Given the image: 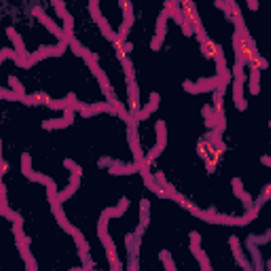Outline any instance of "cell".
Masks as SVG:
<instances>
[{
    "instance_id": "6da1fadb",
    "label": "cell",
    "mask_w": 271,
    "mask_h": 271,
    "mask_svg": "<svg viewBox=\"0 0 271 271\" xmlns=\"http://www.w3.org/2000/svg\"><path fill=\"white\" fill-rule=\"evenodd\" d=\"M246 66L236 64L231 70V83H233V100H236V108L240 112H244L248 108V102L244 98V85H246Z\"/></svg>"
},
{
    "instance_id": "7a4b0ae2",
    "label": "cell",
    "mask_w": 271,
    "mask_h": 271,
    "mask_svg": "<svg viewBox=\"0 0 271 271\" xmlns=\"http://www.w3.org/2000/svg\"><path fill=\"white\" fill-rule=\"evenodd\" d=\"M66 51H68V47H66V44H62V42L44 44V47H40L38 51H34V53H30V56L26 58V70H30L34 64H38V62L47 60V58H62Z\"/></svg>"
},
{
    "instance_id": "3957f363",
    "label": "cell",
    "mask_w": 271,
    "mask_h": 271,
    "mask_svg": "<svg viewBox=\"0 0 271 271\" xmlns=\"http://www.w3.org/2000/svg\"><path fill=\"white\" fill-rule=\"evenodd\" d=\"M89 13H92L96 26L102 30V36H104V38H106V40H110V42H114V40H116V32L110 28L108 20L102 15V8H100V2H98V0H92V2H89Z\"/></svg>"
},
{
    "instance_id": "277c9868",
    "label": "cell",
    "mask_w": 271,
    "mask_h": 271,
    "mask_svg": "<svg viewBox=\"0 0 271 271\" xmlns=\"http://www.w3.org/2000/svg\"><path fill=\"white\" fill-rule=\"evenodd\" d=\"M66 233L74 238L76 248H78V256H80V260H83V267H85V269H94V260H92V256H89V242L85 240L83 231L76 229L74 224H70V227L66 229Z\"/></svg>"
},
{
    "instance_id": "5b68a950",
    "label": "cell",
    "mask_w": 271,
    "mask_h": 271,
    "mask_svg": "<svg viewBox=\"0 0 271 271\" xmlns=\"http://www.w3.org/2000/svg\"><path fill=\"white\" fill-rule=\"evenodd\" d=\"M220 85L218 76H212V78H202L197 80V83H193V80H184L182 87L186 94L191 96H200V94H214V89Z\"/></svg>"
},
{
    "instance_id": "8992f818",
    "label": "cell",
    "mask_w": 271,
    "mask_h": 271,
    "mask_svg": "<svg viewBox=\"0 0 271 271\" xmlns=\"http://www.w3.org/2000/svg\"><path fill=\"white\" fill-rule=\"evenodd\" d=\"M121 8H123V24L119 32H116V40L114 42H128V36H130V30L134 28V4L128 2V0H121Z\"/></svg>"
},
{
    "instance_id": "52a82bcc",
    "label": "cell",
    "mask_w": 271,
    "mask_h": 271,
    "mask_svg": "<svg viewBox=\"0 0 271 271\" xmlns=\"http://www.w3.org/2000/svg\"><path fill=\"white\" fill-rule=\"evenodd\" d=\"M32 13H34L36 20H38V22L44 26V28H47V30H49L53 36H56V38H58L62 44H66V36H64V30H62V26H58L56 22H53L51 17H49L47 13H44L40 6H32Z\"/></svg>"
},
{
    "instance_id": "ba28073f",
    "label": "cell",
    "mask_w": 271,
    "mask_h": 271,
    "mask_svg": "<svg viewBox=\"0 0 271 271\" xmlns=\"http://www.w3.org/2000/svg\"><path fill=\"white\" fill-rule=\"evenodd\" d=\"M155 132H157V146L150 148L148 157H146L148 164H152V161H155V159L161 155V152L166 150V146H168V125H166V121H157Z\"/></svg>"
},
{
    "instance_id": "9c48e42d",
    "label": "cell",
    "mask_w": 271,
    "mask_h": 271,
    "mask_svg": "<svg viewBox=\"0 0 271 271\" xmlns=\"http://www.w3.org/2000/svg\"><path fill=\"white\" fill-rule=\"evenodd\" d=\"M168 20H170L168 11H161L159 20H157L155 36H152V40H150V49L152 51H161V47H164V40H166V34H168Z\"/></svg>"
},
{
    "instance_id": "30bf717a",
    "label": "cell",
    "mask_w": 271,
    "mask_h": 271,
    "mask_svg": "<svg viewBox=\"0 0 271 271\" xmlns=\"http://www.w3.org/2000/svg\"><path fill=\"white\" fill-rule=\"evenodd\" d=\"M74 116H76V112L68 108V110H64V114H62V119L42 121V130H47V132H53V130H66V128H70V125L74 123Z\"/></svg>"
},
{
    "instance_id": "8fae6325",
    "label": "cell",
    "mask_w": 271,
    "mask_h": 271,
    "mask_svg": "<svg viewBox=\"0 0 271 271\" xmlns=\"http://www.w3.org/2000/svg\"><path fill=\"white\" fill-rule=\"evenodd\" d=\"M128 112L134 114V116H138L140 110H142V106H140V89H138V83L136 80H132V83H128Z\"/></svg>"
},
{
    "instance_id": "7c38bea8",
    "label": "cell",
    "mask_w": 271,
    "mask_h": 271,
    "mask_svg": "<svg viewBox=\"0 0 271 271\" xmlns=\"http://www.w3.org/2000/svg\"><path fill=\"white\" fill-rule=\"evenodd\" d=\"M231 186H233V195H236L238 200L244 204V208H246V210L254 208V200H252V195L246 191V188H244L242 178H233V180H231Z\"/></svg>"
},
{
    "instance_id": "4fadbf2b",
    "label": "cell",
    "mask_w": 271,
    "mask_h": 271,
    "mask_svg": "<svg viewBox=\"0 0 271 271\" xmlns=\"http://www.w3.org/2000/svg\"><path fill=\"white\" fill-rule=\"evenodd\" d=\"M128 208H130V200L128 197H121L119 200V206H114V208H106V210L100 214V220H106V222H110L112 218H121V216L128 212Z\"/></svg>"
},
{
    "instance_id": "5bb4252c",
    "label": "cell",
    "mask_w": 271,
    "mask_h": 271,
    "mask_svg": "<svg viewBox=\"0 0 271 271\" xmlns=\"http://www.w3.org/2000/svg\"><path fill=\"white\" fill-rule=\"evenodd\" d=\"M6 36H8V40L13 42V51L17 53V58L26 60V58L30 56V51L26 49V42H24V38H22V34L17 32L15 28H6Z\"/></svg>"
},
{
    "instance_id": "9a60e30c",
    "label": "cell",
    "mask_w": 271,
    "mask_h": 271,
    "mask_svg": "<svg viewBox=\"0 0 271 271\" xmlns=\"http://www.w3.org/2000/svg\"><path fill=\"white\" fill-rule=\"evenodd\" d=\"M229 246H231V252H233V258L238 260V265L242 267V271H250L252 265L248 263L246 254H244V248H242V242L238 238H229Z\"/></svg>"
},
{
    "instance_id": "2e32d148",
    "label": "cell",
    "mask_w": 271,
    "mask_h": 271,
    "mask_svg": "<svg viewBox=\"0 0 271 271\" xmlns=\"http://www.w3.org/2000/svg\"><path fill=\"white\" fill-rule=\"evenodd\" d=\"M159 104H161V96H159L157 92H152L148 104L144 106L142 110H140V114H138V121H146V119H150L152 112H157V110H159Z\"/></svg>"
},
{
    "instance_id": "e0dca14e",
    "label": "cell",
    "mask_w": 271,
    "mask_h": 271,
    "mask_svg": "<svg viewBox=\"0 0 271 271\" xmlns=\"http://www.w3.org/2000/svg\"><path fill=\"white\" fill-rule=\"evenodd\" d=\"M80 180L83 178H78V176H70V182H68V186L64 188L62 193H58V200H60V204H64V202H68L72 195H74L76 191H78V186H80Z\"/></svg>"
},
{
    "instance_id": "ac0fdd59",
    "label": "cell",
    "mask_w": 271,
    "mask_h": 271,
    "mask_svg": "<svg viewBox=\"0 0 271 271\" xmlns=\"http://www.w3.org/2000/svg\"><path fill=\"white\" fill-rule=\"evenodd\" d=\"M108 172H110L112 176H132V174L138 172V168L136 166H125V164H121V161H112V166L108 168Z\"/></svg>"
},
{
    "instance_id": "d6986e66",
    "label": "cell",
    "mask_w": 271,
    "mask_h": 271,
    "mask_svg": "<svg viewBox=\"0 0 271 271\" xmlns=\"http://www.w3.org/2000/svg\"><path fill=\"white\" fill-rule=\"evenodd\" d=\"M80 58L85 60V64L89 66V70L94 72V76H98V74H100V72H102V68H100V60H98V56H94V53L89 51L87 47L83 49V56H80Z\"/></svg>"
},
{
    "instance_id": "ffe728a7",
    "label": "cell",
    "mask_w": 271,
    "mask_h": 271,
    "mask_svg": "<svg viewBox=\"0 0 271 271\" xmlns=\"http://www.w3.org/2000/svg\"><path fill=\"white\" fill-rule=\"evenodd\" d=\"M248 87H250V94H252V96H258V94H260V70L254 68V66H250Z\"/></svg>"
},
{
    "instance_id": "44dd1931",
    "label": "cell",
    "mask_w": 271,
    "mask_h": 271,
    "mask_svg": "<svg viewBox=\"0 0 271 271\" xmlns=\"http://www.w3.org/2000/svg\"><path fill=\"white\" fill-rule=\"evenodd\" d=\"M191 252H193V254H195V258H197V263H200L202 271H212V265H210V258H208V254H206V250H204L202 246H191Z\"/></svg>"
},
{
    "instance_id": "7402d4cb",
    "label": "cell",
    "mask_w": 271,
    "mask_h": 271,
    "mask_svg": "<svg viewBox=\"0 0 271 271\" xmlns=\"http://www.w3.org/2000/svg\"><path fill=\"white\" fill-rule=\"evenodd\" d=\"M176 204L182 208V210H186L191 216H195V218H200V216H202V208H200V206H195L193 202H188L186 197H182V195H180L178 200H176Z\"/></svg>"
},
{
    "instance_id": "603a6c76",
    "label": "cell",
    "mask_w": 271,
    "mask_h": 271,
    "mask_svg": "<svg viewBox=\"0 0 271 271\" xmlns=\"http://www.w3.org/2000/svg\"><path fill=\"white\" fill-rule=\"evenodd\" d=\"M51 212H53V216H56V220L60 222V227L66 231L70 227V220H68V216L64 214V208H62V204H53L51 206Z\"/></svg>"
},
{
    "instance_id": "cb8c5ba5",
    "label": "cell",
    "mask_w": 271,
    "mask_h": 271,
    "mask_svg": "<svg viewBox=\"0 0 271 271\" xmlns=\"http://www.w3.org/2000/svg\"><path fill=\"white\" fill-rule=\"evenodd\" d=\"M148 224H150V202L148 200H142L140 202V224H138V227L146 229Z\"/></svg>"
},
{
    "instance_id": "d4e9b609",
    "label": "cell",
    "mask_w": 271,
    "mask_h": 271,
    "mask_svg": "<svg viewBox=\"0 0 271 271\" xmlns=\"http://www.w3.org/2000/svg\"><path fill=\"white\" fill-rule=\"evenodd\" d=\"M218 47H220L218 42H214L212 38H208V40L202 44V53H204V58H206V60H214V56H216V51H218Z\"/></svg>"
},
{
    "instance_id": "484cf974",
    "label": "cell",
    "mask_w": 271,
    "mask_h": 271,
    "mask_svg": "<svg viewBox=\"0 0 271 271\" xmlns=\"http://www.w3.org/2000/svg\"><path fill=\"white\" fill-rule=\"evenodd\" d=\"M8 85H11V92H13V94L20 96V100H24V98L28 96V94H26V89H24V83H22V80L17 78L15 74L8 76Z\"/></svg>"
},
{
    "instance_id": "4316f807",
    "label": "cell",
    "mask_w": 271,
    "mask_h": 271,
    "mask_svg": "<svg viewBox=\"0 0 271 271\" xmlns=\"http://www.w3.org/2000/svg\"><path fill=\"white\" fill-rule=\"evenodd\" d=\"M96 78H98V83H100V87H102V94H104L106 98H110L114 92H112V87H110V78H108V74H106V72L102 70V72H100V74H98Z\"/></svg>"
},
{
    "instance_id": "83f0119b",
    "label": "cell",
    "mask_w": 271,
    "mask_h": 271,
    "mask_svg": "<svg viewBox=\"0 0 271 271\" xmlns=\"http://www.w3.org/2000/svg\"><path fill=\"white\" fill-rule=\"evenodd\" d=\"M202 114H204V121H206V125H208V130H216V114H214V108L212 106H204V110H202Z\"/></svg>"
},
{
    "instance_id": "f1b7e54d",
    "label": "cell",
    "mask_w": 271,
    "mask_h": 271,
    "mask_svg": "<svg viewBox=\"0 0 271 271\" xmlns=\"http://www.w3.org/2000/svg\"><path fill=\"white\" fill-rule=\"evenodd\" d=\"M28 180H32V182H38V184H42V186H47L49 182H53V178H49V176H44V174H40V172H30L28 176H26Z\"/></svg>"
},
{
    "instance_id": "f546056e",
    "label": "cell",
    "mask_w": 271,
    "mask_h": 271,
    "mask_svg": "<svg viewBox=\"0 0 271 271\" xmlns=\"http://www.w3.org/2000/svg\"><path fill=\"white\" fill-rule=\"evenodd\" d=\"M64 168L70 170V176H78V178H83V168H80L76 161H72V159H64Z\"/></svg>"
},
{
    "instance_id": "4dcf8cb0",
    "label": "cell",
    "mask_w": 271,
    "mask_h": 271,
    "mask_svg": "<svg viewBox=\"0 0 271 271\" xmlns=\"http://www.w3.org/2000/svg\"><path fill=\"white\" fill-rule=\"evenodd\" d=\"M159 256H161V263H164L166 271H176V263H174V258H172V254L168 250H164Z\"/></svg>"
},
{
    "instance_id": "1f68e13d",
    "label": "cell",
    "mask_w": 271,
    "mask_h": 271,
    "mask_svg": "<svg viewBox=\"0 0 271 271\" xmlns=\"http://www.w3.org/2000/svg\"><path fill=\"white\" fill-rule=\"evenodd\" d=\"M30 172H32V155L30 152H24L22 155V174L28 176Z\"/></svg>"
},
{
    "instance_id": "d6a6232c",
    "label": "cell",
    "mask_w": 271,
    "mask_h": 271,
    "mask_svg": "<svg viewBox=\"0 0 271 271\" xmlns=\"http://www.w3.org/2000/svg\"><path fill=\"white\" fill-rule=\"evenodd\" d=\"M13 210L8 208V200H6V195L0 193V218H8V214H11Z\"/></svg>"
},
{
    "instance_id": "836d02e7",
    "label": "cell",
    "mask_w": 271,
    "mask_h": 271,
    "mask_svg": "<svg viewBox=\"0 0 271 271\" xmlns=\"http://www.w3.org/2000/svg\"><path fill=\"white\" fill-rule=\"evenodd\" d=\"M0 100H6V102H22L17 94H13L11 89H2V87H0Z\"/></svg>"
},
{
    "instance_id": "e575fe53",
    "label": "cell",
    "mask_w": 271,
    "mask_h": 271,
    "mask_svg": "<svg viewBox=\"0 0 271 271\" xmlns=\"http://www.w3.org/2000/svg\"><path fill=\"white\" fill-rule=\"evenodd\" d=\"M51 4L56 6V11H58V17H60V20H64V17L68 15V8H66V4L62 2V0H51Z\"/></svg>"
},
{
    "instance_id": "d590c367",
    "label": "cell",
    "mask_w": 271,
    "mask_h": 271,
    "mask_svg": "<svg viewBox=\"0 0 271 271\" xmlns=\"http://www.w3.org/2000/svg\"><path fill=\"white\" fill-rule=\"evenodd\" d=\"M6 60L17 62V53H15L13 49H0V64H4Z\"/></svg>"
},
{
    "instance_id": "8d00e7d4",
    "label": "cell",
    "mask_w": 271,
    "mask_h": 271,
    "mask_svg": "<svg viewBox=\"0 0 271 271\" xmlns=\"http://www.w3.org/2000/svg\"><path fill=\"white\" fill-rule=\"evenodd\" d=\"M269 197H271V184H265L263 186V193H260V197H258V202L260 204H267Z\"/></svg>"
},
{
    "instance_id": "74e56055",
    "label": "cell",
    "mask_w": 271,
    "mask_h": 271,
    "mask_svg": "<svg viewBox=\"0 0 271 271\" xmlns=\"http://www.w3.org/2000/svg\"><path fill=\"white\" fill-rule=\"evenodd\" d=\"M68 49H70L72 53H74V56H78V58H80V56H83V49H85V47H83V44H80L78 40H74V42H72Z\"/></svg>"
},
{
    "instance_id": "f35d334b",
    "label": "cell",
    "mask_w": 271,
    "mask_h": 271,
    "mask_svg": "<svg viewBox=\"0 0 271 271\" xmlns=\"http://www.w3.org/2000/svg\"><path fill=\"white\" fill-rule=\"evenodd\" d=\"M26 269H28V271H38V263H36V258H34V256L26 258Z\"/></svg>"
},
{
    "instance_id": "ab89813d",
    "label": "cell",
    "mask_w": 271,
    "mask_h": 271,
    "mask_svg": "<svg viewBox=\"0 0 271 271\" xmlns=\"http://www.w3.org/2000/svg\"><path fill=\"white\" fill-rule=\"evenodd\" d=\"M188 238H191V246H202V236L197 231H191V236Z\"/></svg>"
},
{
    "instance_id": "60d3db41",
    "label": "cell",
    "mask_w": 271,
    "mask_h": 271,
    "mask_svg": "<svg viewBox=\"0 0 271 271\" xmlns=\"http://www.w3.org/2000/svg\"><path fill=\"white\" fill-rule=\"evenodd\" d=\"M180 28H182V34L186 36V38H188V36H193V26H191V24H188L186 20H184V24H182V26H180Z\"/></svg>"
},
{
    "instance_id": "b9f144b4",
    "label": "cell",
    "mask_w": 271,
    "mask_h": 271,
    "mask_svg": "<svg viewBox=\"0 0 271 271\" xmlns=\"http://www.w3.org/2000/svg\"><path fill=\"white\" fill-rule=\"evenodd\" d=\"M112 161H114V159H110V157H102L100 161H98V166H100V168H110Z\"/></svg>"
},
{
    "instance_id": "7bdbcfd3",
    "label": "cell",
    "mask_w": 271,
    "mask_h": 271,
    "mask_svg": "<svg viewBox=\"0 0 271 271\" xmlns=\"http://www.w3.org/2000/svg\"><path fill=\"white\" fill-rule=\"evenodd\" d=\"M260 164H263L265 168H269V166H271V157H269V155H263V157H260Z\"/></svg>"
},
{
    "instance_id": "ee69618b",
    "label": "cell",
    "mask_w": 271,
    "mask_h": 271,
    "mask_svg": "<svg viewBox=\"0 0 271 271\" xmlns=\"http://www.w3.org/2000/svg\"><path fill=\"white\" fill-rule=\"evenodd\" d=\"M248 8H250V11H256L258 2H256V0H248Z\"/></svg>"
},
{
    "instance_id": "f6af8a7d",
    "label": "cell",
    "mask_w": 271,
    "mask_h": 271,
    "mask_svg": "<svg viewBox=\"0 0 271 271\" xmlns=\"http://www.w3.org/2000/svg\"><path fill=\"white\" fill-rule=\"evenodd\" d=\"M2 161H4L2 159V140H0V166H2Z\"/></svg>"
}]
</instances>
